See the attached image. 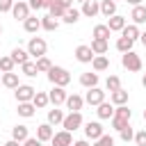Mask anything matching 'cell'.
<instances>
[{
	"label": "cell",
	"mask_w": 146,
	"mask_h": 146,
	"mask_svg": "<svg viewBox=\"0 0 146 146\" xmlns=\"http://www.w3.org/2000/svg\"><path fill=\"white\" fill-rule=\"evenodd\" d=\"M139 34H141V32H139V25H132V23L121 30V36H125V39H130V41H137Z\"/></svg>",
	"instance_id": "29"
},
{
	"label": "cell",
	"mask_w": 146,
	"mask_h": 146,
	"mask_svg": "<svg viewBox=\"0 0 146 146\" xmlns=\"http://www.w3.org/2000/svg\"><path fill=\"white\" fill-rule=\"evenodd\" d=\"M130 18H132V25H141V23H146V5L132 7V11H130Z\"/></svg>",
	"instance_id": "20"
},
{
	"label": "cell",
	"mask_w": 146,
	"mask_h": 146,
	"mask_svg": "<svg viewBox=\"0 0 146 146\" xmlns=\"http://www.w3.org/2000/svg\"><path fill=\"white\" fill-rule=\"evenodd\" d=\"M64 11H66V9H62V7H59V5H55V2L48 7V14H50L52 18H62V16H64Z\"/></svg>",
	"instance_id": "42"
},
{
	"label": "cell",
	"mask_w": 146,
	"mask_h": 146,
	"mask_svg": "<svg viewBox=\"0 0 146 146\" xmlns=\"http://www.w3.org/2000/svg\"><path fill=\"white\" fill-rule=\"evenodd\" d=\"M103 135H105V128H103L98 121H89V123H84V137H87V139L96 141V139L103 137Z\"/></svg>",
	"instance_id": "7"
},
{
	"label": "cell",
	"mask_w": 146,
	"mask_h": 146,
	"mask_svg": "<svg viewBox=\"0 0 146 146\" xmlns=\"http://www.w3.org/2000/svg\"><path fill=\"white\" fill-rule=\"evenodd\" d=\"M78 2H84V0H78Z\"/></svg>",
	"instance_id": "58"
},
{
	"label": "cell",
	"mask_w": 146,
	"mask_h": 146,
	"mask_svg": "<svg viewBox=\"0 0 146 146\" xmlns=\"http://www.w3.org/2000/svg\"><path fill=\"white\" fill-rule=\"evenodd\" d=\"M73 55H75V59H78L80 64H91V59H94L91 48H89V46H84V43H82V46H78Z\"/></svg>",
	"instance_id": "12"
},
{
	"label": "cell",
	"mask_w": 146,
	"mask_h": 146,
	"mask_svg": "<svg viewBox=\"0 0 146 146\" xmlns=\"http://www.w3.org/2000/svg\"><path fill=\"white\" fill-rule=\"evenodd\" d=\"M82 98H84V103H87V105L98 107L100 103H105V91H103L100 87H91V89H87V94H84Z\"/></svg>",
	"instance_id": "6"
},
{
	"label": "cell",
	"mask_w": 146,
	"mask_h": 146,
	"mask_svg": "<svg viewBox=\"0 0 146 146\" xmlns=\"http://www.w3.org/2000/svg\"><path fill=\"white\" fill-rule=\"evenodd\" d=\"M66 89L64 87H52L50 91H48V100H50V105H55V107H59V105H64L66 103Z\"/></svg>",
	"instance_id": "8"
},
{
	"label": "cell",
	"mask_w": 146,
	"mask_h": 146,
	"mask_svg": "<svg viewBox=\"0 0 146 146\" xmlns=\"http://www.w3.org/2000/svg\"><path fill=\"white\" fill-rule=\"evenodd\" d=\"M110 34H112V32H110V27H107V25H103V23L94 27V39H103V41H107V39H110Z\"/></svg>",
	"instance_id": "34"
},
{
	"label": "cell",
	"mask_w": 146,
	"mask_h": 146,
	"mask_svg": "<svg viewBox=\"0 0 146 146\" xmlns=\"http://www.w3.org/2000/svg\"><path fill=\"white\" fill-rule=\"evenodd\" d=\"M119 137H121V141H125V144L132 141V139H135V130H132V125L128 123L125 128H121V130H119Z\"/></svg>",
	"instance_id": "39"
},
{
	"label": "cell",
	"mask_w": 146,
	"mask_h": 146,
	"mask_svg": "<svg viewBox=\"0 0 146 146\" xmlns=\"http://www.w3.org/2000/svg\"><path fill=\"white\" fill-rule=\"evenodd\" d=\"M91 68H94V73L107 71V68H110V59H107V55H94V59H91Z\"/></svg>",
	"instance_id": "15"
},
{
	"label": "cell",
	"mask_w": 146,
	"mask_h": 146,
	"mask_svg": "<svg viewBox=\"0 0 146 146\" xmlns=\"http://www.w3.org/2000/svg\"><path fill=\"white\" fill-rule=\"evenodd\" d=\"M105 87H107V91H110V94H112V91H116V89H121V78H119V75H107Z\"/></svg>",
	"instance_id": "36"
},
{
	"label": "cell",
	"mask_w": 146,
	"mask_h": 146,
	"mask_svg": "<svg viewBox=\"0 0 146 146\" xmlns=\"http://www.w3.org/2000/svg\"><path fill=\"white\" fill-rule=\"evenodd\" d=\"M0 84H2V73H0Z\"/></svg>",
	"instance_id": "55"
},
{
	"label": "cell",
	"mask_w": 146,
	"mask_h": 146,
	"mask_svg": "<svg viewBox=\"0 0 146 146\" xmlns=\"http://www.w3.org/2000/svg\"><path fill=\"white\" fill-rule=\"evenodd\" d=\"M50 144H52V146H71V144H73V137H71V132L59 130V132H55V135H52Z\"/></svg>",
	"instance_id": "14"
},
{
	"label": "cell",
	"mask_w": 146,
	"mask_h": 146,
	"mask_svg": "<svg viewBox=\"0 0 146 146\" xmlns=\"http://www.w3.org/2000/svg\"><path fill=\"white\" fill-rule=\"evenodd\" d=\"M5 146H21L18 141H14V139H9V141H5Z\"/></svg>",
	"instance_id": "52"
},
{
	"label": "cell",
	"mask_w": 146,
	"mask_h": 146,
	"mask_svg": "<svg viewBox=\"0 0 146 146\" xmlns=\"http://www.w3.org/2000/svg\"><path fill=\"white\" fill-rule=\"evenodd\" d=\"M139 41H141V43L146 46V32H141V34H139Z\"/></svg>",
	"instance_id": "53"
},
{
	"label": "cell",
	"mask_w": 146,
	"mask_h": 146,
	"mask_svg": "<svg viewBox=\"0 0 146 146\" xmlns=\"http://www.w3.org/2000/svg\"><path fill=\"white\" fill-rule=\"evenodd\" d=\"M135 144H137V146H146V130L135 132Z\"/></svg>",
	"instance_id": "44"
},
{
	"label": "cell",
	"mask_w": 146,
	"mask_h": 146,
	"mask_svg": "<svg viewBox=\"0 0 146 146\" xmlns=\"http://www.w3.org/2000/svg\"><path fill=\"white\" fill-rule=\"evenodd\" d=\"M132 46H135V41H130V39H125V36H119V39H116V50H119L121 55H123V52H130Z\"/></svg>",
	"instance_id": "33"
},
{
	"label": "cell",
	"mask_w": 146,
	"mask_h": 146,
	"mask_svg": "<svg viewBox=\"0 0 146 146\" xmlns=\"http://www.w3.org/2000/svg\"><path fill=\"white\" fill-rule=\"evenodd\" d=\"M23 27H25V32L36 34V32L41 30V18H39V16H27V18L23 21Z\"/></svg>",
	"instance_id": "19"
},
{
	"label": "cell",
	"mask_w": 146,
	"mask_h": 146,
	"mask_svg": "<svg viewBox=\"0 0 146 146\" xmlns=\"http://www.w3.org/2000/svg\"><path fill=\"white\" fill-rule=\"evenodd\" d=\"M32 105H34L36 110H43V107H48V105H50V100H48V94H46V91H36V94H34V98H32Z\"/></svg>",
	"instance_id": "30"
},
{
	"label": "cell",
	"mask_w": 146,
	"mask_h": 146,
	"mask_svg": "<svg viewBox=\"0 0 146 146\" xmlns=\"http://www.w3.org/2000/svg\"><path fill=\"white\" fill-rule=\"evenodd\" d=\"M98 7H100V14H103L105 18H112V16L116 14V2H114V0H100Z\"/></svg>",
	"instance_id": "22"
},
{
	"label": "cell",
	"mask_w": 146,
	"mask_h": 146,
	"mask_svg": "<svg viewBox=\"0 0 146 146\" xmlns=\"http://www.w3.org/2000/svg\"><path fill=\"white\" fill-rule=\"evenodd\" d=\"M80 14H82V16H87V18H94V16H98V14H100L98 0H84V2H82V9H80Z\"/></svg>",
	"instance_id": "11"
},
{
	"label": "cell",
	"mask_w": 146,
	"mask_h": 146,
	"mask_svg": "<svg viewBox=\"0 0 146 146\" xmlns=\"http://www.w3.org/2000/svg\"><path fill=\"white\" fill-rule=\"evenodd\" d=\"M110 103L114 105V107H119V105H128V91L121 87V89H116V91H112L110 94Z\"/></svg>",
	"instance_id": "16"
},
{
	"label": "cell",
	"mask_w": 146,
	"mask_h": 146,
	"mask_svg": "<svg viewBox=\"0 0 146 146\" xmlns=\"http://www.w3.org/2000/svg\"><path fill=\"white\" fill-rule=\"evenodd\" d=\"M141 84H144V89H146V73H144V78H141Z\"/></svg>",
	"instance_id": "54"
},
{
	"label": "cell",
	"mask_w": 146,
	"mask_h": 146,
	"mask_svg": "<svg viewBox=\"0 0 146 146\" xmlns=\"http://www.w3.org/2000/svg\"><path fill=\"white\" fill-rule=\"evenodd\" d=\"M27 137H30V130H27V125L18 123V125H14V128H11V139H14V141L23 144V141H25Z\"/></svg>",
	"instance_id": "17"
},
{
	"label": "cell",
	"mask_w": 146,
	"mask_h": 146,
	"mask_svg": "<svg viewBox=\"0 0 146 146\" xmlns=\"http://www.w3.org/2000/svg\"><path fill=\"white\" fill-rule=\"evenodd\" d=\"M11 16H14L16 21H25V18L30 16V5L23 2V0L14 2V7H11Z\"/></svg>",
	"instance_id": "9"
},
{
	"label": "cell",
	"mask_w": 146,
	"mask_h": 146,
	"mask_svg": "<svg viewBox=\"0 0 146 146\" xmlns=\"http://www.w3.org/2000/svg\"><path fill=\"white\" fill-rule=\"evenodd\" d=\"M107 27H110V32H121L128 23H125V18L123 16H119V14H114L112 18H107V23H105Z\"/></svg>",
	"instance_id": "18"
},
{
	"label": "cell",
	"mask_w": 146,
	"mask_h": 146,
	"mask_svg": "<svg viewBox=\"0 0 146 146\" xmlns=\"http://www.w3.org/2000/svg\"><path fill=\"white\" fill-rule=\"evenodd\" d=\"M34 110H36V107H34L32 103H18V110H16V112H18V116H23V119H32V116H34Z\"/></svg>",
	"instance_id": "31"
},
{
	"label": "cell",
	"mask_w": 146,
	"mask_h": 146,
	"mask_svg": "<svg viewBox=\"0 0 146 146\" xmlns=\"http://www.w3.org/2000/svg\"><path fill=\"white\" fill-rule=\"evenodd\" d=\"M57 27H59V21H57V18H52L50 14L41 16V30H46V32H55Z\"/></svg>",
	"instance_id": "26"
},
{
	"label": "cell",
	"mask_w": 146,
	"mask_h": 146,
	"mask_svg": "<svg viewBox=\"0 0 146 146\" xmlns=\"http://www.w3.org/2000/svg\"><path fill=\"white\" fill-rule=\"evenodd\" d=\"M27 5H30V9H43V2L41 0H30Z\"/></svg>",
	"instance_id": "48"
},
{
	"label": "cell",
	"mask_w": 146,
	"mask_h": 146,
	"mask_svg": "<svg viewBox=\"0 0 146 146\" xmlns=\"http://www.w3.org/2000/svg\"><path fill=\"white\" fill-rule=\"evenodd\" d=\"M21 146H43V144H41V141H39L36 137H27V139H25V141H23Z\"/></svg>",
	"instance_id": "46"
},
{
	"label": "cell",
	"mask_w": 146,
	"mask_h": 146,
	"mask_svg": "<svg viewBox=\"0 0 146 146\" xmlns=\"http://www.w3.org/2000/svg\"><path fill=\"white\" fill-rule=\"evenodd\" d=\"M0 34H2V25H0Z\"/></svg>",
	"instance_id": "57"
},
{
	"label": "cell",
	"mask_w": 146,
	"mask_h": 146,
	"mask_svg": "<svg viewBox=\"0 0 146 146\" xmlns=\"http://www.w3.org/2000/svg\"><path fill=\"white\" fill-rule=\"evenodd\" d=\"M48 80H50L52 87H64V89H66V84L71 82V73H68L64 66H50Z\"/></svg>",
	"instance_id": "1"
},
{
	"label": "cell",
	"mask_w": 146,
	"mask_h": 146,
	"mask_svg": "<svg viewBox=\"0 0 146 146\" xmlns=\"http://www.w3.org/2000/svg\"><path fill=\"white\" fill-rule=\"evenodd\" d=\"M14 66H16V64H14V59H11L9 55H2V57H0V73H11Z\"/></svg>",
	"instance_id": "35"
},
{
	"label": "cell",
	"mask_w": 146,
	"mask_h": 146,
	"mask_svg": "<svg viewBox=\"0 0 146 146\" xmlns=\"http://www.w3.org/2000/svg\"><path fill=\"white\" fill-rule=\"evenodd\" d=\"M110 121H112V128H114V130H116V132H119V130H121V128H125V125H128V123H130V121H128V119H123V116H112V119H110Z\"/></svg>",
	"instance_id": "41"
},
{
	"label": "cell",
	"mask_w": 146,
	"mask_h": 146,
	"mask_svg": "<svg viewBox=\"0 0 146 146\" xmlns=\"http://www.w3.org/2000/svg\"><path fill=\"white\" fill-rule=\"evenodd\" d=\"M64 116H66V114H64L62 110H57V107L48 110V123H50V125H57V123H62V121H64Z\"/></svg>",
	"instance_id": "32"
},
{
	"label": "cell",
	"mask_w": 146,
	"mask_h": 146,
	"mask_svg": "<svg viewBox=\"0 0 146 146\" xmlns=\"http://www.w3.org/2000/svg\"><path fill=\"white\" fill-rule=\"evenodd\" d=\"M91 52L94 55H105L107 50H110V43L107 41H103V39H91Z\"/></svg>",
	"instance_id": "27"
},
{
	"label": "cell",
	"mask_w": 146,
	"mask_h": 146,
	"mask_svg": "<svg viewBox=\"0 0 146 146\" xmlns=\"http://www.w3.org/2000/svg\"><path fill=\"white\" fill-rule=\"evenodd\" d=\"M34 94H36V89H34L32 84H18V87L14 89V96H16L18 103H32Z\"/></svg>",
	"instance_id": "5"
},
{
	"label": "cell",
	"mask_w": 146,
	"mask_h": 146,
	"mask_svg": "<svg viewBox=\"0 0 146 146\" xmlns=\"http://www.w3.org/2000/svg\"><path fill=\"white\" fill-rule=\"evenodd\" d=\"M91 146H114V139H112L110 135H103V137H98Z\"/></svg>",
	"instance_id": "43"
},
{
	"label": "cell",
	"mask_w": 146,
	"mask_h": 146,
	"mask_svg": "<svg viewBox=\"0 0 146 146\" xmlns=\"http://www.w3.org/2000/svg\"><path fill=\"white\" fill-rule=\"evenodd\" d=\"M66 110L68 112H82V107H84V98L80 96V94H71V96H66Z\"/></svg>",
	"instance_id": "10"
},
{
	"label": "cell",
	"mask_w": 146,
	"mask_h": 146,
	"mask_svg": "<svg viewBox=\"0 0 146 146\" xmlns=\"http://www.w3.org/2000/svg\"><path fill=\"white\" fill-rule=\"evenodd\" d=\"M55 5H59L62 9H71L73 7V0H55Z\"/></svg>",
	"instance_id": "47"
},
{
	"label": "cell",
	"mask_w": 146,
	"mask_h": 146,
	"mask_svg": "<svg viewBox=\"0 0 146 146\" xmlns=\"http://www.w3.org/2000/svg\"><path fill=\"white\" fill-rule=\"evenodd\" d=\"M52 135H55V130H52V125H50V123H41V125H36V139H39L41 144L50 141V139H52Z\"/></svg>",
	"instance_id": "13"
},
{
	"label": "cell",
	"mask_w": 146,
	"mask_h": 146,
	"mask_svg": "<svg viewBox=\"0 0 146 146\" xmlns=\"http://www.w3.org/2000/svg\"><path fill=\"white\" fill-rule=\"evenodd\" d=\"M114 116H123V119H132V110L128 107V105H119V107H114Z\"/></svg>",
	"instance_id": "40"
},
{
	"label": "cell",
	"mask_w": 146,
	"mask_h": 146,
	"mask_svg": "<svg viewBox=\"0 0 146 146\" xmlns=\"http://www.w3.org/2000/svg\"><path fill=\"white\" fill-rule=\"evenodd\" d=\"M114 2H116V0H114Z\"/></svg>",
	"instance_id": "60"
},
{
	"label": "cell",
	"mask_w": 146,
	"mask_h": 146,
	"mask_svg": "<svg viewBox=\"0 0 146 146\" xmlns=\"http://www.w3.org/2000/svg\"><path fill=\"white\" fill-rule=\"evenodd\" d=\"M41 2H43V9H48V7H50V5L55 2V0H41Z\"/></svg>",
	"instance_id": "51"
},
{
	"label": "cell",
	"mask_w": 146,
	"mask_h": 146,
	"mask_svg": "<svg viewBox=\"0 0 146 146\" xmlns=\"http://www.w3.org/2000/svg\"><path fill=\"white\" fill-rule=\"evenodd\" d=\"M9 57H11V59H14V64H18V66H21V64H25V62H30V52H27L25 48H14Z\"/></svg>",
	"instance_id": "23"
},
{
	"label": "cell",
	"mask_w": 146,
	"mask_h": 146,
	"mask_svg": "<svg viewBox=\"0 0 146 146\" xmlns=\"http://www.w3.org/2000/svg\"><path fill=\"white\" fill-rule=\"evenodd\" d=\"M0 57H2V52H0Z\"/></svg>",
	"instance_id": "59"
},
{
	"label": "cell",
	"mask_w": 146,
	"mask_h": 146,
	"mask_svg": "<svg viewBox=\"0 0 146 146\" xmlns=\"http://www.w3.org/2000/svg\"><path fill=\"white\" fill-rule=\"evenodd\" d=\"M27 52H30V57H43L46 55V50H48V43H46V39H41V36H32L30 41H27V48H25Z\"/></svg>",
	"instance_id": "3"
},
{
	"label": "cell",
	"mask_w": 146,
	"mask_h": 146,
	"mask_svg": "<svg viewBox=\"0 0 146 146\" xmlns=\"http://www.w3.org/2000/svg\"><path fill=\"white\" fill-rule=\"evenodd\" d=\"M21 84V80H18V73H2V87H7V89H16Z\"/></svg>",
	"instance_id": "28"
},
{
	"label": "cell",
	"mask_w": 146,
	"mask_h": 146,
	"mask_svg": "<svg viewBox=\"0 0 146 146\" xmlns=\"http://www.w3.org/2000/svg\"><path fill=\"white\" fill-rule=\"evenodd\" d=\"M144 119H146V110H144Z\"/></svg>",
	"instance_id": "56"
},
{
	"label": "cell",
	"mask_w": 146,
	"mask_h": 146,
	"mask_svg": "<svg viewBox=\"0 0 146 146\" xmlns=\"http://www.w3.org/2000/svg\"><path fill=\"white\" fill-rule=\"evenodd\" d=\"M125 2H128V5H130V7H139V5H141V2H144V0H125Z\"/></svg>",
	"instance_id": "50"
},
{
	"label": "cell",
	"mask_w": 146,
	"mask_h": 146,
	"mask_svg": "<svg viewBox=\"0 0 146 146\" xmlns=\"http://www.w3.org/2000/svg\"><path fill=\"white\" fill-rule=\"evenodd\" d=\"M21 71H23V75H27V78H36V64L34 62H25V64H21Z\"/></svg>",
	"instance_id": "38"
},
{
	"label": "cell",
	"mask_w": 146,
	"mask_h": 146,
	"mask_svg": "<svg viewBox=\"0 0 146 146\" xmlns=\"http://www.w3.org/2000/svg\"><path fill=\"white\" fill-rule=\"evenodd\" d=\"M11 7H14V0H0V14L11 11Z\"/></svg>",
	"instance_id": "45"
},
{
	"label": "cell",
	"mask_w": 146,
	"mask_h": 146,
	"mask_svg": "<svg viewBox=\"0 0 146 146\" xmlns=\"http://www.w3.org/2000/svg\"><path fill=\"white\" fill-rule=\"evenodd\" d=\"M80 84H82V87H87V89L98 87V73H91V71L82 73V75H80Z\"/></svg>",
	"instance_id": "24"
},
{
	"label": "cell",
	"mask_w": 146,
	"mask_h": 146,
	"mask_svg": "<svg viewBox=\"0 0 146 146\" xmlns=\"http://www.w3.org/2000/svg\"><path fill=\"white\" fill-rule=\"evenodd\" d=\"M34 64H36V71H39V73H48V71H50V66H52V62H50L46 55H43V57H39Z\"/></svg>",
	"instance_id": "37"
},
{
	"label": "cell",
	"mask_w": 146,
	"mask_h": 146,
	"mask_svg": "<svg viewBox=\"0 0 146 146\" xmlns=\"http://www.w3.org/2000/svg\"><path fill=\"white\" fill-rule=\"evenodd\" d=\"M80 16H82V14H80V9H75V7H71V9H66V11H64V16H62V21H64L66 25H75V23L80 21Z\"/></svg>",
	"instance_id": "25"
},
{
	"label": "cell",
	"mask_w": 146,
	"mask_h": 146,
	"mask_svg": "<svg viewBox=\"0 0 146 146\" xmlns=\"http://www.w3.org/2000/svg\"><path fill=\"white\" fill-rule=\"evenodd\" d=\"M121 64H123V68L125 71H130V73H137V71H141V57L135 52V50H130V52H123L121 55Z\"/></svg>",
	"instance_id": "2"
},
{
	"label": "cell",
	"mask_w": 146,
	"mask_h": 146,
	"mask_svg": "<svg viewBox=\"0 0 146 146\" xmlns=\"http://www.w3.org/2000/svg\"><path fill=\"white\" fill-rule=\"evenodd\" d=\"M71 146H91V144H89V139H78V141H73Z\"/></svg>",
	"instance_id": "49"
},
{
	"label": "cell",
	"mask_w": 146,
	"mask_h": 146,
	"mask_svg": "<svg viewBox=\"0 0 146 146\" xmlns=\"http://www.w3.org/2000/svg\"><path fill=\"white\" fill-rule=\"evenodd\" d=\"M96 114H98V119H100V121H105V119H112V116H114V105L105 100V103H100V105H98Z\"/></svg>",
	"instance_id": "21"
},
{
	"label": "cell",
	"mask_w": 146,
	"mask_h": 146,
	"mask_svg": "<svg viewBox=\"0 0 146 146\" xmlns=\"http://www.w3.org/2000/svg\"><path fill=\"white\" fill-rule=\"evenodd\" d=\"M82 125H84L82 112H68V114L64 116V121H62V128H64L66 132H75V130L82 128Z\"/></svg>",
	"instance_id": "4"
}]
</instances>
